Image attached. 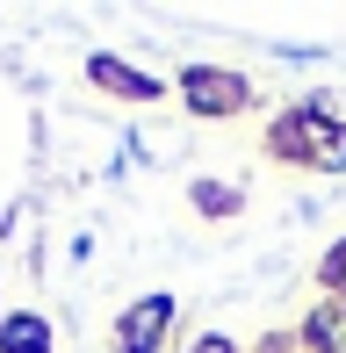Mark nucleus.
<instances>
[{
    "instance_id": "1",
    "label": "nucleus",
    "mask_w": 346,
    "mask_h": 353,
    "mask_svg": "<svg viewBox=\"0 0 346 353\" xmlns=\"http://www.w3.org/2000/svg\"><path fill=\"white\" fill-rule=\"evenodd\" d=\"M187 87H195V108H202V116H216V108H231V101H238V79H224V72H187Z\"/></svg>"
},
{
    "instance_id": "2",
    "label": "nucleus",
    "mask_w": 346,
    "mask_h": 353,
    "mask_svg": "<svg viewBox=\"0 0 346 353\" xmlns=\"http://www.w3.org/2000/svg\"><path fill=\"white\" fill-rule=\"evenodd\" d=\"M94 79H101V87H116V94H130V101H145V94H152V79H137L130 65H116V58H101Z\"/></svg>"
},
{
    "instance_id": "3",
    "label": "nucleus",
    "mask_w": 346,
    "mask_h": 353,
    "mask_svg": "<svg viewBox=\"0 0 346 353\" xmlns=\"http://www.w3.org/2000/svg\"><path fill=\"white\" fill-rule=\"evenodd\" d=\"M159 317H166V303H145V310L130 317V332H123V346H130V353H152V332H159Z\"/></svg>"
},
{
    "instance_id": "4",
    "label": "nucleus",
    "mask_w": 346,
    "mask_h": 353,
    "mask_svg": "<svg viewBox=\"0 0 346 353\" xmlns=\"http://www.w3.org/2000/svg\"><path fill=\"white\" fill-rule=\"evenodd\" d=\"M0 339H8V353H43V325H37V317H14Z\"/></svg>"
},
{
    "instance_id": "5",
    "label": "nucleus",
    "mask_w": 346,
    "mask_h": 353,
    "mask_svg": "<svg viewBox=\"0 0 346 353\" xmlns=\"http://www.w3.org/2000/svg\"><path fill=\"white\" fill-rule=\"evenodd\" d=\"M195 353H224V339H210V346H195Z\"/></svg>"
}]
</instances>
